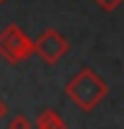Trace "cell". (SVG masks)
I'll return each mask as SVG.
<instances>
[{
    "label": "cell",
    "instance_id": "5",
    "mask_svg": "<svg viewBox=\"0 0 124 129\" xmlns=\"http://www.w3.org/2000/svg\"><path fill=\"white\" fill-rule=\"evenodd\" d=\"M32 127H34V122L29 117H24V115H15L7 122V129H32Z\"/></svg>",
    "mask_w": 124,
    "mask_h": 129
},
{
    "label": "cell",
    "instance_id": "7",
    "mask_svg": "<svg viewBox=\"0 0 124 129\" xmlns=\"http://www.w3.org/2000/svg\"><path fill=\"white\" fill-rule=\"evenodd\" d=\"M5 117H7V102L3 100V98H0V122H3Z\"/></svg>",
    "mask_w": 124,
    "mask_h": 129
},
{
    "label": "cell",
    "instance_id": "1",
    "mask_svg": "<svg viewBox=\"0 0 124 129\" xmlns=\"http://www.w3.org/2000/svg\"><path fill=\"white\" fill-rule=\"evenodd\" d=\"M109 88L105 78H100L93 68H80L66 85V98L83 112H93L105 98H107Z\"/></svg>",
    "mask_w": 124,
    "mask_h": 129
},
{
    "label": "cell",
    "instance_id": "2",
    "mask_svg": "<svg viewBox=\"0 0 124 129\" xmlns=\"http://www.w3.org/2000/svg\"><path fill=\"white\" fill-rule=\"evenodd\" d=\"M36 54L34 39H29L17 24H7L0 32V58L7 61L10 66L24 63L27 58H32Z\"/></svg>",
    "mask_w": 124,
    "mask_h": 129
},
{
    "label": "cell",
    "instance_id": "8",
    "mask_svg": "<svg viewBox=\"0 0 124 129\" xmlns=\"http://www.w3.org/2000/svg\"><path fill=\"white\" fill-rule=\"evenodd\" d=\"M0 3H5V0H0Z\"/></svg>",
    "mask_w": 124,
    "mask_h": 129
},
{
    "label": "cell",
    "instance_id": "3",
    "mask_svg": "<svg viewBox=\"0 0 124 129\" xmlns=\"http://www.w3.org/2000/svg\"><path fill=\"white\" fill-rule=\"evenodd\" d=\"M34 44H36V56L42 58L44 63H49V66L58 63V61L68 54V49H71L68 39H66L61 32H56L54 27L44 29L42 34L34 39Z\"/></svg>",
    "mask_w": 124,
    "mask_h": 129
},
{
    "label": "cell",
    "instance_id": "4",
    "mask_svg": "<svg viewBox=\"0 0 124 129\" xmlns=\"http://www.w3.org/2000/svg\"><path fill=\"white\" fill-rule=\"evenodd\" d=\"M34 124H36V129H68L66 119H63L61 115H58L56 110H51V107L42 110Z\"/></svg>",
    "mask_w": 124,
    "mask_h": 129
},
{
    "label": "cell",
    "instance_id": "6",
    "mask_svg": "<svg viewBox=\"0 0 124 129\" xmlns=\"http://www.w3.org/2000/svg\"><path fill=\"white\" fill-rule=\"evenodd\" d=\"M93 3H95L97 7H102L105 12H112V10H117V7L122 5L124 0H93Z\"/></svg>",
    "mask_w": 124,
    "mask_h": 129
}]
</instances>
